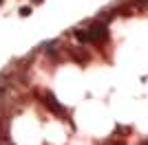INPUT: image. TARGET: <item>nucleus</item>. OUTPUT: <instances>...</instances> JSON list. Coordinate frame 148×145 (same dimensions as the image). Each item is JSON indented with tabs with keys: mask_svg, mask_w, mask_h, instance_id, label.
I'll use <instances>...</instances> for the list:
<instances>
[{
	"mask_svg": "<svg viewBox=\"0 0 148 145\" xmlns=\"http://www.w3.org/2000/svg\"><path fill=\"white\" fill-rule=\"evenodd\" d=\"M146 145H148V143H146Z\"/></svg>",
	"mask_w": 148,
	"mask_h": 145,
	"instance_id": "obj_7",
	"label": "nucleus"
},
{
	"mask_svg": "<svg viewBox=\"0 0 148 145\" xmlns=\"http://www.w3.org/2000/svg\"><path fill=\"white\" fill-rule=\"evenodd\" d=\"M31 2H42V0H31Z\"/></svg>",
	"mask_w": 148,
	"mask_h": 145,
	"instance_id": "obj_5",
	"label": "nucleus"
},
{
	"mask_svg": "<svg viewBox=\"0 0 148 145\" xmlns=\"http://www.w3.org/2000/svg\"><path fill=\"white\" fill-rule=\"evenodd\" d=\"M0 2H2V0H0Z\"/></svg>",
	"mask_w": 148,
	"mask_h": 145,
	"instance_id": "obj_6",
	"label": "nucleus"
},
{
	"mask_svg": "<svg viewBox=\"0 0 148 145\" xmlns=\"http://www.w3.org/2000/svg\"><path fill=\"white\" fill-rule=\"evenodd\" d=\"M86 37H88V42H93V44L106 42V40H108V26L99 20V22L91 24V29H86Z\"/></svg>",
	"mask_w": 148,
	"mask_h": 145,
	"instance_id": "obj_1",
	"label": "nucleus"
},
{
	"mask_svg": "<svg viewBox=\"0 0 148 145\" xmlns=\"http://www.w3.org/2000/svg\"><path fill=\"white\" fill-rule=\"evenodd\" d=\"M20 16H22V18L31 16V7H22V9H20Z\"/></svg>",
	"mask_w": 148,
	"mask_h": 145,
	"instance_id": "obj_4",
	"label": "nucleus"
},
{
	"mask_svg": "<svg viewBox=\"0 0 148 145\" xmlns=\"http://www.w3.org/2000/svg\"><path fill=\"white\" fill-rule=\"evenodd\" d=\"M44 103H47V106H49V110H51V112H56V115H64V112H66V110H64V106L56 99V95H53V92H47V95H44Z\"/></svg>",
	"mask_w": 148,
	"mask_h": 145,
	"instance_id": "obj_2",
	"label": "nucleus"
},
{
	"mask_svg": "<svg viewBox=\"0 0 148 145\" xmlns=\"http://www.w3.org/2000/svg\"><path fill=\"white\" fill-rule=\"evenodd\" d=\"M75 37H77L80 42H88V37H86V29H80V31H75Z\"/></svg>",
	"mask_w": 148,
	"mask_h": 145,
	"instance_id": "obj_3",
	"label": "nucleus"
}]
</instances>
